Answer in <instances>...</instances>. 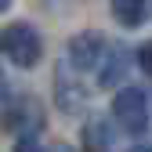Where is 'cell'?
I'll return each mask as SVG.
<instances>
[{"instance_id":"cell-1","label":"cell","mask_w":152,"mask_h":152,"mask_svg":"<svg viewBox=\"0 0 152 152\" xmlns=\"http://www.w3.org/2000/svg\"><path fill=\"white\" fill-rule=\"evenodd\" d=\"M0 51L7 54V62L18 69H33L44 58V36L36 33L29 22H11L0 33Z\"/></svg>"},{"instance_id":"cell-2","label":"cell","mask_w":152,"mask_h":152,"mask_svg":"<svg viewBox=\"0 0 152 152\" xmlns=\"http://www.w3.org/2000/svg\"><path fill=\"white\" fill-rule=\"evenodd\" d=\"M112 116H116L123 134H145L148 130V102H145V91L138 87H123L116 98H112Z\"/></svg>"},{"instance_id":"cell-3","label":"cell","mask_w":152,"mask_h":152,"mask_svg":"<svg viewBox=\"0 0 152 152\" xmlns=\"http://www.w3.org/2000/svg\"><path fill=\"white\" fill-rule=\"evenodd\" d=\"M105 54H109V44H105V36H102V33H94V29L76 33L72 40H69V47H65V58H69V65H72L76 72L102 69Z\"/></svg>"},{"instance_id":"cell-4","label":"cell","mask_w":152,"mask_h":152,"mask_svg":"<svg viewBox=\"0 0 152 152\" xmlns=\"http://www.w3.org/2000/svg\"><path fill=\"white\" fill-rule=\"evenodd\" d=\"M7 127L15 134H22V141H36V130H44V109L36 98H15L7 112Z\"/></svg>"},{"instance_id":"cell-5","label":"cell","mask_w":152,"mask_h":152,"mask_svg":"<svg viewBox=\"0 0 152 152\" xmlns=\"http://www.w3.org/2000/svg\"><path fill=\"white\" fill-rule=\"evenodd\" d=\"M54 102H58V109L69 112V116L87 109V87L76 80L72 72H65V65H58V72H54Z\"/></svg>"},{"instance_id":"cell-6","label":"cell","mask_w":152,"mask_h":152,"mask_svg":"<svg viewBox=\"0 0 152 152\" xmlns=\"http://www.w3.org/2000/svg\"><path fill=\"white\" fill-rule=\"evenodd\" d=\"M109 7H112V18H116L120 26H127V29L145 26V18H148V11H152L148 0H112Z\"/></svg>"},{"instance_id":"cell-7","label":"cell","mask_w":152,"mask_h":152,"mask_svg":"<svg viewBox=\"0 0 152 152\" xmlns=\"http://www.w3.org/2000/svg\"><path fill=\"white\" fill-rule=\"evenodd\" d=\"M127 51L123 47H109V54H105V62H102V69H98V83L102 87H116L123 76H127Z\"/></svg>"},{"instance_id":"cell-8","label":"cell","mask_w":152,"mask_h":152,"mask_svg":"<svg viewBox=\"0 0 152 152\" xmlns=\"http://www.w3.org/2000/svg\"><path fill=\"white\" fill-rule=\"evenodd\" d=\"M83 134H87V148L91 152H109L112 148V130H109L105 120H91Z\"/></svg>"},{"instance_id":"cell-9","label":"cell","mask_w":152,"mask_h":152,"mask_svg":"<svg viewBox=\"0 0 152 152\" xmlns=\"http://www.w3.org/2000/svg\"><path fill=\"white\" fill-rule=\"evenodd\" d=\"M138 65H141V72H145V76H152V40L138 47Z\"/></svg>"},{"instance_id":"cell-10","label":"cell","mask_w":152,"mask_h":152,"mask_svg":"<svg viewBox=\"0 0 152 152\" xmlns=\"http://www.w3.org/2000/svg\"><path fill=\"white\" fill-rule=\"evenodd\" d=\"M0 109H11V87H7L4 72H0Z\"/></svg>"},{"instance_id":"cell-11","label":"cell","mask_w":152,"mask_h":152,"mask_svg":"<svg viewBox=\"0 0 152 152\" xmlns=\"http://www.w3.org/2000/svg\"><path fill=\"white\" fill-rule=\"evenodd\" d=\"M15 152H47V148H40L36 141H18V145H15Z\"/></svg>"},{"instance_id":"cell-12","label":"cell","mask_w":152,"mask_h":152,"mask_svg":"<svg viewBox=\"0 0 152 152\" xmlns=\"http://www.w3.org/2000/svg\"><path fill=\"white\" fill-rule=\"evenodd\" d=\"M47 152H76V148H72V145H51Z\"/></svg>"},{"instance_id":"cell-13","label":"cell","mask_w":152,"mask_h":152,"mask_svg":"<svg viewBox=\"0 0 152 152\" xmlns=\"http://www.w3.org/2000/svg\"><path fill=\"white\" fill-rule=\"evenodd\" d=\"M130 152H152V145H138V148H130Z\"/></svg>"},{"instance_id":"cell-14","label":"cell","mask_w":152,"mask_h":152,"mask_svg":"<svg viewBox=\"0 0 152 152\" xmlns=\"http://www.w3.org/2000/svg\"><path fill=\"white\" fill-rule=\"evenodd\" d=\"M11 4H15V0H0V11H7V7H11Z\"/></svg>"}]
</instances>
